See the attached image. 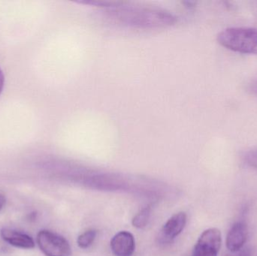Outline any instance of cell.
Here are the masks:
<instances>
[{"label":"cell","mask_w":257,"mask_h":256,"mask_svg":"<svg viewBox=\"0 0 257 256\" xmlns=\"http://www.w3.org/2000/svg\"><path fill=\"white\" fill-rule=\"evenodd\" d=\"M217 42L227 49L241 54H257V30L232 27L223 30L217 36Z\"/></svg>","instance_id":"obj_1"},{"label":"cell","mask_w":257,"mask_h":256,"mask_svg":"<svg viewBox=\"0 0 257 256\" xmlns=\"http://www.w3.org/2000/svg\"><path fill=\"white\" fill-rule=\"evenodd\" d=\"M38 246L46 256H71L72 248L63 236L48 230L39 231L36 237Z\"/></svg>","instance_id":"obj_2"},{"label":"cell","mask_w":257,"mask_h":256,"mask_svg":"<svg viewBox=\"0 0 257 256\" xmlns=\"http://www.w3.org/2000/svg\"><path fill=\"white\" fill-rule=\"evenodd\" d=\"M221 243L220 230L216 228H208L198 239L193 249V256H217Z\"/></svg>","instance_id":"obj_3"},{"label":"cell","mask_w":257,"mask_h":256,"mask_svg":"<svg viewBox=\"0 0 257 256\" xmlns=\"http://www.w3.org/2000/svg\"><path fill=\"white\" fill-rule=\"evenodd\" d=\"M187 219V214L184 212L175 213L169 218L160 231V241L169 243L176 238L185 228Z\"/></svg>","instance_id":"obj_4"},{"label":"cell","mask_w":257,"mask_h":256,"mask_svg":"<svg viewBox=\"0 0 257 256\" xmlns=\"http://www.w3.org/2000/svg\"><path fill=\"white\" fill-rule=\"evenodd\" d=\"M247 230L245 222H237L231 227L226 237V247L232 253L239 252L244 247L247 241Z\"/></svg>","instance_id":"obj_5"},{"label":"cell","mask_w":257,"mask_h":256,"mask_svg":"<svg viewBox=\"0 0 257 256\" xmlns=\"http://www.w3.org/2000/svg\"><path fill=\"white\" fill-rule=\"evenodd\" d=\"M110 246L116 256H132L136 249V240L132 233L120 231L111 239Z\"/></svg>","instance_id":"obj_6"},{"label":"cell","mask_w":257,"mask_h":256,"mask_svg":"<svg viewBox=\"0 0 257 256\" xmlns=\"http://www.w3.org/2000/svg\"><path fill=\"white\" fill-rule=\"evenodd\" d=\"M0 235L6 243L20 249H31L36 246L34 240L28 234L12 228H2Z\"/></svg>","instance_id":"obj_7"},{"label":"cell","mask_w":257,"mask_h":256,"mask_svg":"<svg viewBox=\"0 0 257 256\" xmlns=\"http://www.w3.org/2000/svg\"><path fill=\"white\" fill-rule=\"evenodd\" d=\"M151 216V207H145L139 212L132 221L133 225L137 228H144L148 225Z\"/></svg>","instance_id":"obj_8"},{"label":"cell","mask_w":257,"mask_h":256,"mask_svg":"<svg viewBox=\"0 0 257 256\" xmlns=\"http://www.w3.org/2000/svg\"><path fill=\"white\" fill-rule=\"evenodd\" d=\"M97 235V231L96 230L90 229L88 231H84L82 234L78 236L77 243L78 246L81 249H87L90 247Z\"/></svg>","instance_id":"obj_9"},{"label":"cell","mask_w":257,"mask_h":256,"mask_svg":"<svg viewBox=\"0 0 257 256\" xmlns=\"http://www.w3.org/2000/svg\"><path fill=\"white\" fill-rule=\"evenodd\" d=\"M244 158V161L249 166L257 170V147L247 151Z\"/></svg>","instance_id":"obj_10"},{"label":"cell","mask_w":257,"mask_h":256,"mask_svg":"<svg viewBox=\"0 0 257 256\" xmlns=\"http://www.w3.org/2000/svg\"><path fill=\"white\" fill-rule=\"evenodd\" d=\"M226 256H252L251 252L249 248L241 249L239 252H235V254H231V255H226Z\"/></svg>","instance_id":"obj_11"},{"label":"cell","mask_w":257,"mask_h":256,"mask_svg":"<svg viewBox=\"0 0 257 256\" xmlns=\"http://www.w3.org/2000/svg\"><path fill=\"white\" fill-rule=\"evenodd\" d=\"M248 91L250 92L251 94L257 96V80L253 81V82L249 85Z\"/></svg>","instance_id":"obj_12"},{"label":"cell","mask_w":257,"mask_h":256,"mask_svg":"<svg viewBox=\"0 0 257 256\" xmlns=\"http://www.w3.org/2000/svg\"><path fill=\"white\" fill-rule=\"evenodd\" d=\"M5 84V77L3 75V71L0 69V94H1L2 91H3V87H4Z\"/></svg>","instance_id":"obj_13"},{"label":"cell","mask_w":257,"mask_h":256,"mask_svg":"<svg viewBox=\"0 0 257 256\" xmlns=\"http://www.w3.org/2000/svg\"><path fill=\"white\" fill-rule=\"evenodd\" d=\"M5 204H6V198L3 195H0V211L3 210Z\"/></svg>","instance_id":"obj_14"}]
</instances>
